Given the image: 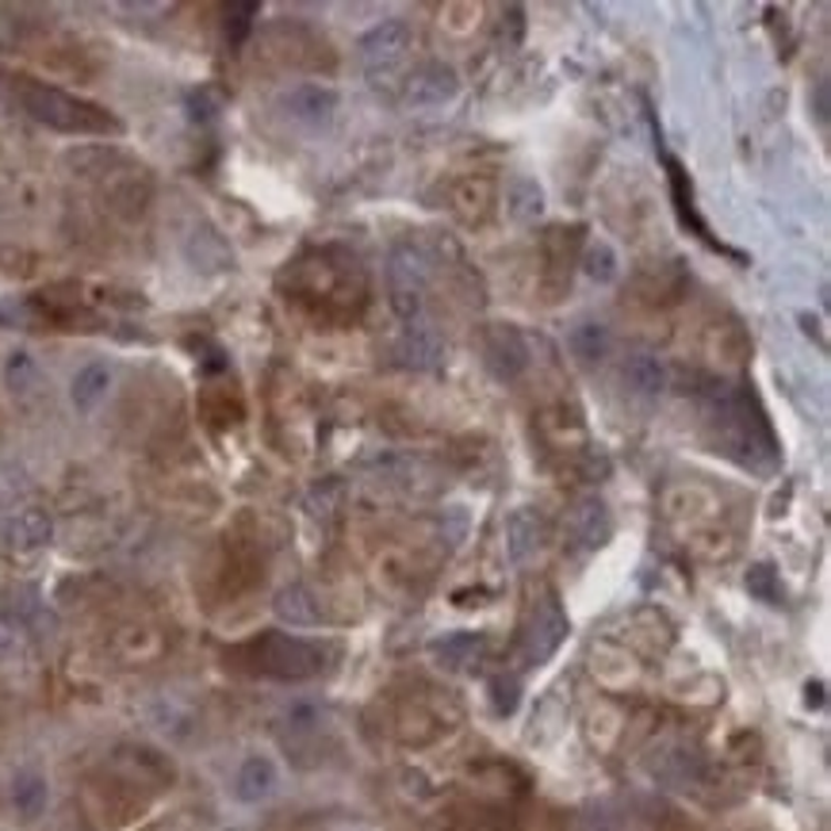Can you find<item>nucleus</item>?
<instances>
[{"instance_id":"obj_34","label":"nucleus","mask_w":831,"mask_h":831,"mask_svg":"<svg viewBox=\"0 0 831 831\" xmlns=\"http://www.w3.org/2000/svg\"><path fill=\"white\" fill-rule=\"evenodd\" d=\"M809 705H824V686H809Z\"/></svg>"},{"instance_id":"obj_24","label":"nucleus","mask_w":831,"mask_h":831,"mask_svg":"<svg viewBox=\"0 0 831 831\" xmlns=\"http://www.w3.org/2000/svg\"><path fill=\"white\" fill-rule=\"evenodd\" d=\"M583 272L594 284H613L621 272V261H617V249L610 242H602V238H594V242H586L583 249Z\"/></svg>"},{"instance_id":"obj_18","label":"nucleus","mask_w":831,"mask_h":831,"mask_svg":"<svg viewBox=\"0 0 831 831\" xmlns=\"http://www.w3.org/2000/svg\"><path fill=\"white\" fill-rule=\"evenodd\" d=\"M272 610H277V617L284 621V625H295V629L319 625V602H314V594L303 583L280 590V594L272 598Z\"/></svg>"},{"instance_id":"obj_9","label":"nucleus","mask_w":831,"mask_h":831,"mask_svg":"<svg viewBox=\"0 0 831 831\" xmlns=\"http://www.w3.org/2000/svg\"><path fill=\"white\" fill-rule=\"evenodd\" d=\"M568 537L579 552H598V548L613 537L610 506H605L602 498H583V502H575V510L568 513Z\"/></svg>"},{"instance_id":"obj_14","label":"nucleus","mask_w":831,"mask_h":831,"mask_svg":"<svg viewBox=\"0 0 831 831\" xmlns=\"http://www.w3.org/2000/svg\"><path fill=\"white\" fill-rule=\"evenodd\" d=\"M50 537H54V521H50V513L39 510V506L20 510L8 521V544H12L15 552H39V548L50 544Z\"/></svg>"},{"instance_id":"obj_13","label":"nucleus","mask_w":831,"mask_h":831,"mask_svg":"<svg viewBox=\"0 0 831 831\" xmlns=\"http://www.w3.org/2000/svg\"><path fill=\"white\" fill-rule=\"evenodd\" d=\"M487 655L484 633H448L434 640V659L445 671H471Z\"/></svg>"},{"instance_id":"obj_6","label":"nucleus","mask_w":831,"mask_h":831,"mask_svg":"<svg viewBox=\"0 0 831 831\" xmlns=\"http://www.w3.org/2000/svg\"><path fill=\"white\" fill-rule=\"evenodd\" d=\"M484 364H487V372L495 380H502V384H513V380H518L521 372L529 368V342L521 337V330L510 326V322H495V326H487V334H484Z\"/></svg>"},{"instance_id":"obj_28","label":"nucleus","mask_w":831,"mask_h":831,"mask_svg":"<svg viewBox=\"0 0 831 831\" xmlns=\"http://www.w3.org/2000/svg\"><path fill=\"white\" fill-rule=\"evenodd\" d=\"M747 590H751L759 602H778V598H782V586H778L775 563H755V568L747 571Z\"/></svg>"},{"instance_id":"obj_27","label":"nucleus","mask_w":831,"mask_h":831,"mask_svg":"<svg viewBox=\"0 0 831 831\" xmlns=\"http://www.w3.org/2000/svg\"><path fill=\"white\" fill-rule=\"evenodd\" d=\"M4 384L12 395H31L39 387V364L28 353H12L4 361Z\"/></svg>"},{"instance_id":"obj_32","label":"nucleus","mask_w":831,"mask_h":831,"mask_svg":"<svg viewBox=\"0 0 831 831\" xmlns=\"http://www.w3.org/2000/svg\"><path fill=\"white\" fill-rule=\"evenodd\" d=\"M326 490H330V495H322V490H314V495L307 498V510H311L314 518H330V513H334V502H337V498H342V487H337V484H330Z\"/></svg>"},{"instance_id":"obj_31","label":"nucleus","mask_w":831,"mask_h":831,"mask_svg":"<svg viewBox=\"0 0 831 831\" xmlns=\"http://www.w3.org/2000/svg\"><path fill=\"white\" fill-rule=\"evenodd\" d=\"M188 107H193V120H215L222 107V96L211 93V89H196V93L188 96Z\"/></svg>"},{"instance_id":"obj_15","label":"nucleus","mask_w":831,"mask_h":831,"mask_svg":"<svg viewBox=\"0 0 831 831\" xmlns=\"http://www.w3.org/2000/svg\"><path fill=\"white\" fill-rule=\"evenodd\" d=\"M621 376H625L629 392L640 395V398H655L663 387H667V368H663V361L655 353H644V349L629 356Z\"/></svg>"},{"instance_id":"obj_11","label":"nucleus","mask_w":831,"mask_h":831,"mask_svg":"<svg viewBox=\"0 0 831 831\" xmlns=\"http://www.w3.org/2000/svg\"><path fill=\"white\" fill-rule=\"evenodd\" d=\"M540 540H544V518L533 506H521L506 518V555H510V563H526L540 548Z\"/></svg>"},{"instance_id":"obj_12","label":"nucleus","mask_w":831,"mask_h":831,"mask_svg":"<svg viewBox=\"0 0 831 831\" xmlns=\"http://www.w3.org/2000/svg\"><path fill=\"white\" fill-rule=\"evenodd\" d=\"M185 257L199 272H227L235 264V249L227 246V238L215 227H196L185 242Z\"/></svg>"},{"instance_id":"obj_22","label":"nucleus","mask_w":831,"mask_h":831,"mask_svg":"<svg viewBox=\"0 0 831 831\" xmlns=\"http://www.w3.org/2000/svg\"><path fill=\"white\" fill-rule=\"evenodd\" d=\"M46 801H50V793H46V778L43 775H35V770H23V775H15V782H12V804H15V812H20L23 820H39V817H43Z\"/></svg>"},{"instance_id":"obj_8","label":"nucleus","mask_w":831,"mask_h":831,"mask_svg":"<svg viewBox=\"0 0 831 831\" xmlns=\"http://www.w3.org/2000/svg\"><path fill=\"white\" fill-rule=\"evenodd\" d=\"M280 107H284L288 120H295L299 127H326L330 120H334L337 112V93L330 85H292L284 96H280Z\"/></svg>"},{"instance_id":"obj_5","label":"nucleus","mask_w":831,"mask_h":831,"mask_svg":"<svg viewBox=\"0 0 831 831\" xmlns=\"http://www.w3.org/2000/svg\"><path fill=\"white\" fill-rule=\"evenodd\" d=\"M568 633H571L568 613H563L560 598L548 590V594L533 605L526 633H521V659H526V667H540V663L552 659V655L560 652L563 640H568Z\"/></svg>"},{"instance_id":"obj_23","label":"nucleus","mask_w":831,"mask_h":831,"mask_svg":"<svg viewBox=\"0 0 831 831\" xmlns=\"http://www.w3.org/2000/svg\"><path fill=\"white\" fill-rule=\"evenodd\" d=\"M610 345H613V337H610V330H605L602 322H583V326L571 330V353H575L583 364L605 361Z\"/></svg>"},{"instance_id":"obj_3","label":"nucleus","mask_w":831,"mask_h":831,"mask_svg":"<svg viewBox=\"0 0 831 831\" xmlns=\"http://www.w3.org/2000/svg\"><path fill=\"white\" fill-rule=\"evenodd\" d=\"M249 655H253V667L272 678H311L326 667V652L319 644L284 633L261 636L249 647Z\"/></svg>"},{"instance_id":"obj_19","label":"nucleus","mask_w":831,"mask_h":831,"mask_svg":"<svg viewBox=\"0 0 831 831\" xmlns=\"http://www.w3.org/2000/svg\"><path fill=\"white\" fill-rule=\"evenodd\" d=\"M107 387H112V368H107V364H85V368L73 376L70 398L81 414H93L107 398Z\"/></svg>"},{"instance_id":"obj_33","label":"nucleus","mask_w":831,"mask_h":831,"mask_svg":"<svg viewBox=\"0 0 831 831\" xmlns=\"http://www.w3.org/2000/svg\"><path fill=\"white\" fill-rule=\"evenodd\" d=\"M812 112H817L820 127H828V112H831V104H828V81H817V93H812Z\"/></svg>"},{"instance_id":"obj_26","label":"nucleus","mask_w":831,"mask_h":831,"mask_svg":"<svg viewBox=\"0 0 831 831\" xmlns=\"http://www.w3.org/2000/svg\"><path fill=\"white\" fill-rule=\"evenodd\" d=\"M253 15H257L253 0H238V4L222 8V35H227L230 46H242L246 43L249 31H253Z\"/></svg>"},{"instance_id":"obj_4","label":"nucleus","mask_w":831,"mask_h":831,"mask_svg":"<svg viewBox=\"0 0 831 831\" xmlns=\"http://www.w3.org/2000/svg\"><path fill=\"white\" fill-rule=\"evenodd\" d=\"M429 277H434V264H429V257L418 246L403 242L392 249V257H387V284H392V307L403 322H414L422 314V295L429 288Z\"/></svg>"},{"instance_id":"obj_2","label":"nucleus","mask_w":831,"mask_h":831,"mask_svg":"<svg viewBox=\"0 0 831 831\" xmlns=\"http://www.w3.org/2000/svg\"><path fill=\"white\" fill-rule=\"evenodd\" d=\"M20 104L28 107L31 120L65 131V135H120L123 131V123L100 104H93V100L70 96L50 85H35V81L20 85Z\"/></svg>"},{"instance_id":"obj_20","label":"nucleus","mask_w":831,"mask_h":831,"mask_svg":"<svg viewBox=\"0 0 831 831\" xmlns=\"http://www.w3.org/2000/svg\"><path fill=\"white\" fill-rule=\"evenodd\" d=\"M652 770H655V778H659L663 786L686 789V786H694L697 778H702V759H697L694 751H686V747H667Z\"/></svg>"},{"instance_id":"obj_21","label":"nucleus","mask_w":831,"mask_h":831,"mask_svg":"<svg viewBox=\"0 0 831 831\" xmlns=\"http://www.w3.org/2000/svg\"><path fill=\"white\" fill-rule=\"evenodd\" d=\"M506 211L518 222L540 219V211H544V188L533 177H513L510 188H506Z\"/></svg>"},{"instance_id":"obj_17","label":"nucleus","mask_w":831,"mask_h":831,"mask_svg":"<svg viewBox=\"0 0 831 831\" xmlns=\"http://www.w3.org/2000/svg\"><path fill=\"white\" fill-rule=\"evenodd\" d=\"M440 356H445V345H440V337L426 326H411L403 334V342H398V361H403L406 368L434 372L440 364Z\"/></svg>"},{"instance_id":"obj_10","label":"nucleus","mask_w":831,"mask_h":831,"mask_svg":"<svg viewBox=\"0 0 831 831\" xmlns=\"http://www.w3.org/2000/svg\"><path fill=\"white\" fill-rule=\"evenodd\" d=\"M460 93V77H456V70H448V65H426V70H418L411 77V85H406V100L418 107H440L448 104V100H456Z\"/></svg>"},{"instance_id":"obj_30","label":"nucleus","mask_w":831,"mask_h":831,"mask_svg":"<svg viewBox=\"0 0 831 831\" xmlns=\"http://www.w3.org/2000/svg\"><path fill=\"white\" fill-rule=\"evenodd\" d=\"M440 533H445L448 544H460L464 537H468V510L464 506H448L445 518H440Z\"/></svg>"},{"instance_id":"obj_1","label":"nucleus","mask_w":831,"mask_h":831,"mask_svg":"<svg viewBox=\"0 0 831 831\" xmlns=\"http://www.w3.org/2000/svg\"><path fill=\"white\" fill-rule=\"evenodd\" d=\"M705 398H709V418L717 422V429H720V437H717L720 453H728L733 460L744 464V468H759V471L775 468L778 440L755 392L713 384Z\"/></svg>"},{"instance_id":"obj_29","label":"nucleus","mask_w":831,"mask_h":831,"mask_svg":"<svg viewBox=\"0 0 831 831\" xmlns=\"http://www.w3.org/2000/svg\"><path fill=\"white\" fill-rule=\"evenodd\" d=\"M518 697H521L518 678L498 675L495 683H490V702H495V713H498V717H510V713L518 709Z\"/></svg>"},{"instance_id":"obj_7","label":"nucleus","mask_w":831,"mask_h":831,"mask_svg":"<svg viewBox=\"0 0 831 831\" xmlns=\"http://www.w3.org/2000/svg\"><path fill=\"white\" fill-rule=\"evenodd\" d=\"M406 50H411V23L406 20H384L380 28H372L368 35L361 39V58L372 77L392 73L395 65L403 62Z\"/></svg>"},{"instance_id":"obj_16","label":"nucleus","mask_w":831,"mask_h":831,"mask_svg":"<svg viewBox=\"0 0 831 831\" xmlns=\"http://www.w3.org/2000/svg\"><path fill=\"white\" fill-rule=\"evenodd\" d=\"M277 767H272V759H264V755H249L242 762V770H238V797H242L246 804H261L269 801L272 793H277Z\"/></svg>"},{"instance_id":"obj_25","label":"nucleus","mask_w":831,"mask_h":831,"mask_svg":"<svg viewBox=\"0 0 831 831\" xmlns=\"http://www.w3.org/2000/svg\"><path fill=\"white\" fill-rule=\"evenodd\" d=\"M667 169H671V196H675L678 219H683L686 227H694V235L709 238V230H705V222L697 219V211H694V188H689V180H686L683 165H678L675 157H667Z\"/></svg>"}]
</instances>
